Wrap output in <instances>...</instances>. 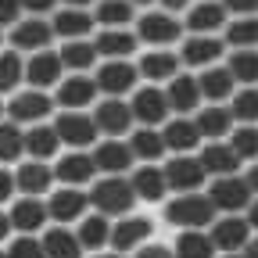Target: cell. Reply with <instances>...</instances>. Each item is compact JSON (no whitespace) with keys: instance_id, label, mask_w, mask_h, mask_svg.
I'll list each match as a JSON object with an SVG mask.
<instances>
[{"instance_id":"cell-52","label":"cell","mask_w":258,"mask_h":258,"mask_svg":"<svg viewBox=\"0 0 258 258\" xmlns=\"http://www.w3.org/2000/svg\"><path fill=\"white\" fill-rule=\"evenodd\" d=\"M247 186H251V190H258V165H251V169H247Z\"/></svg>"},{"instance_id":"cell-36","label":"cell","mask_w":258,"mask_h":258,"mask_svg":"<svg viewBox=\"0 0 258 258\" xmlns=\"http://www.w3.org/2000/svg\"><path fill=\"white\" fill-rule=\"evenodd\" d=\"M93 15L104 29H118L125 22H133V0H101Z\"/></svg>"},{"instance_id":"cell-31","label":"cell","mask_w":258,"mask_h":258,"mask_svg":"<svg viewBox=\"0 0 258 258\" xmlns=\"http://www.w3.org/2000/svg\"><path fill=\"white\" fill-rule=\"evenodd\" d=\"M15 176H18V186H22L25 194L40 198V194L50 186V179H54L57 172H50V169H47V161H25V165H22Z\"/></svg>"},{"instance_id":"cell-49","label":"cell","mask_w":258,"mask_h":258,"mask_svg":"<svg viewBox=\"0 0 258 258\" xmlns=\"http://www.w3.org/2000/svg\"><path fill=\"white\" fill-rule=\"evenodd\" d=\"M54 4H57V0H22V8L32 11V15H47Z\"/></svg>"},{"instance_id":"cell-51","label":"cell","mask_w":258,"mask_h":258,"mask_svg":"<svg viewBox=\"0 0 258 258\" xmlns=\"http://www.w3.org/2000/svg\"><path fill=\"white\" fill-rule=\"evenodd\" d=\"M190 8V0H161V11H169V15H179Z\"/></svg>"},{"instance_id":"cell-29","label":"cell","mask_w":258,"mask_h":258,"mask_svg":"<svg viewBox=\"0 0 258 258\" xmlns=\"http://www.w3.org/2000/svg\"><path fill=\"white\" fill-rule=\"evenodd\" d=\"M97 54H101L97 43H86V40H69L61 47V61H64V69H69V72H90Z\"/></svg>"},{"instance_id":"cell-40","label":"cell","mask_w":258,"mask_h":258,"mask_svg":"<svg viewBox=\"0 0 258 258\" xmlns=\"http://www.w3.org/2000/svg\"><path fill=\"white\" fill-rule=\"evenodd\" d=\"M226 69L233 72L237 83L254 86V83H258V50H233V57H230Z\"/></svg>"},{"instance_id":"cell-54","label":"cell","mask_w":258,"mask_h":258,"mask_svg":"<svg viewBox=\"0 0 258 258\" xmlns=\"http://www.w3.org/2000/svg\"><path fill=\"white\" fill-rule=\"evenodd\" d=\"M247 222H251V226H254V230H258V201L251 205V215H247Z\"/></svg>"},{"instance_id":"cell-2","label":"cell","mask_w":258,"mask_h":258,"mask_svg":"<svg viewBox=\"0 0 258 258\" xmlns=\"http://www.w3.org/2000/svg\"><path fill=\"white\" fill-rule=\"evenodd\" d=\"M215 215V205L212 198H205V194H179V198L165 208V219L172 226H183V230H201V226H208Z\"/></svg>"},{"instance_id":"cell-16","label":"cell","mask_w":258,"mask_h":258,"mask_svg":"<svg viewBox=\"0 0 258 258\" xmlns=\"http://www.w3.org/2000/svg\"><path fill=\"white\" fill-rule=\"evenodd\" d=\"M137 76H140V69H133V64H125V61H108L104 69L97 72V86H101L104 93H111V97H118V93H125V90H133Z\"/></svg>"},{"instance_id":"cell-35","label":"cell","mask_w":258,"mask_h":258,"mask_svg":"<svg viewBox=\"0 0 258 258\" xmlns=\"http://www.w3.org/2000/svg\"><path fill=\"white\" fill-rule=\"evenodd\" d=\"M176 258H215V240L198 230H183L176 237Z\"/></svg>"},{"instance_id":"cell-48","label":"cell","mask_w":258,"mask_h":258,"mask_svg":"<svg viewBox=\"0 0 258 258\" xmlns=\"http://www.w3.org/2000/svg\"><path fill=\"white\" fill-rule=\"evenodd\" d=\"M137 258H176V251H169L165 244H144L137 247Z\"/></svg>"},{"instance_id":"cell-25","label":"cell","mask_w":258,"mask_h":258,"mask_svg":"<svg viewBox=\"0 0 258 258\" xmlns=\"http://www.w3.org/2000/svg\"><path fill=\"white\" fill-rule=\"evenodd\" d=\"M133 186H137V198L140 201H161L165 198V190H169V179H165V172L161 169H154V165H144V169H137L133 172Z\"/></svg>"},{"instance_id":"cell-13","label":"cell","mask_w":258,"mask_h":258,"mask_svg":"<svg viewBox=\"0 0 258 258\" xmlns=\"http://www.w3.org/2000/svg\"><path fill=\"white\" fill-rule=\"evenodd\" d=\"M93 122H97L101 133L122 137L125 129H129V122H133V108H129L125 101H101V104H97V111H93Z\"/></svg>"},{"instance_id":"cell-18","label":"cell","mask_w":258,"mask_h":258,"mask_svg":"<svg viewBox=\"0 0 258 258\" xmlns=\"http://www.w3.org/2000/svg\"><path fill=\"white\" fill-rule=\"evenodd\" d=\"M11 222H15V230H22V233H32V230H40V226L47 222V215H50V208L40 201V198H22L18 205H11Z\"/></svg>"},{"instance_id":"cell-30","label":"cell","mask_w":258,"mask_h":258,"mask_svg":"<svg viewBox=\"0 0 258 258\" xmlns=\"http://www.w3.org/2000/svg\"><path fill=\"white\" fill-rule=\"evenodd\" d=\"M57 147H61V133L54 125H36V129H29V133H25V151L36 161L40 158H54Z\"/></svg>"},{"instance_id":"cell-5","label":"cell","mask_w":258,"mask_h":258,"mask_svg":"<svg viewBox=\"0 0 258 258\" xmlns=\"http://www.w3.org/2000/svg\"><path fill=\"white\" fill-rule=\"evenodd\" d=\"M54 36V25H47L43 18H22L15 29H8V43L15 50H47Z\"/></svg>"},{"instance_id":"cell-44","label":"cell","mask_w":258,"mask_h":258,"mask_svg":"<svg viewBox=\"0 0 258 258\" xmlns=\"http://www.w3.org/2000/svg\"><path fill=\"white\" fill-rule=\"evenodd\" d=\"M233 151L240 154V161L244 158H258V129H251V125H244V129H233Z\"/></svg>"},{"instance_id":"cell-12","label":"cell","mask_w":258,"mask_h":258,"mask_svg":"<svg viewBox=\"0 0 258 258\" xmlns=\"http://www.w3.org/2000/svg\"><path fill=\"white\" fill-rule=\"evenodd\" d=\"M133 115L140 118V122H147V125H158V122H165V115H169V93H161L158 86H144V90H137V97H133Z\"/></svg>"},{"instance_id":"cell-41","label":"cell","mask_w":258,"mask_h":258,"mask_svg":"<svg viewBox=\"0 0 258 258\" xmlns=\"http://www.w3.org/2000/svg\"><path fill=\"white\" fill-rule=\"evenodd\" d=\"M25 76V64H22V57H18V50L11 47V50H4V57H0V90L4 93H11L15 86H18V79Z\"/></svg>"},{"instance_id":"cell-3","label":"cell","mask_w":258,"mask_h":258,"mask_svg":"<svg viewBox=\"0 0 258 258\" xmlns=\"http://www.w3.org/2000/svg\"><path fill=\"white\" fill-rule=\"evenodd\" d=\"M137 36L144 43H154V47H169L183 36V25L176 22V15L169 11H151V15H140L137 22Z\"/></svg>"},{"instance_id":"cell-27","label":"cell","mask_w":258,"mask_h":258,"mask_svg":"<svg viewBox=\"0 0 258 258\" xmlns=\"http://www.w3.org/2000/svg\"><path fill=\"white\" fill-rule=\"evenodd\" d=\"M198 83H201L205 101H226V97H233V86H237L230 69H208V72H201Z\"/></svg>"},{"instance_id":"cell-8","label":"cell","mask_w":258,"mask_h":258,"mask_svg":"<svg viewBox=\"0 0 258 258\" xmlns=\"http://www.w3.org/2000/svg\"><path fill=\"white\" fill-rule=\"evenodd\" d=\"M151 233H154V222L147 215H125L118 226H111V244H115V251L125 254L133 247H144Z\"/></svg>"},{"instance_id":"cell-56","label":"cell","mask_w":258,"mask_h":258,"mask_svg":"<svg viewBox=\"0 0 258 258\" xmlns=\"http://www.w3.org/2000/svg\"><path fill=\"white\" fill-rule=\"evenodd\" d=\"M97 258H122V251H118V254H97Z\"/></svg>"},{"instance_id":"cell-1","label":"cell","mask_w":258,"mask_h":258,"mask_svg":"<svg viewBox=\"0 0 258 258\" xmlns=\"http://www.w3.org/2000/svg\"><path fill=\"white\" fill-rule=\"evenodd\" d=\"M90 201H93V208L101 215H125L133 208V201H137V186H133V179L108 176V179H101L93 186Z\"/></svg>"},{"instance_id":"cell-24","label":"cell","mask_w":258,"mask_h":258,"mask_svg":"<svg viewBox=\"0 0 258 258\" xmlns=\"http://www.w3.org/2000/svg\"><path fill=\"white\" fill-rule=\"evenodd\" d=\"M201 129H198V122H190V118H176V122H169L165 125V147L169 151H179V154H186V151H194L201 144Z\"/></svg>"},{"instance_id":"cell-26","label":"cell","mask_w":258,"mask_h":258,"mask_svg":"<svg viewBox=\"0 0 258 258\" xmlns=\"http://www.w3.org/2000/svg\"><path fill=\"white\" fill-rule=\"evenodd\" d=\"M93 158H97V169H104V172H122V169H129V161H133L137 154H133V147L129 144H118V140H104L101 147L93 151Z\"/></svg>"},{"instance_id":"cell-28","label":"cell","mask_w":258,"mask_h":258,"mask_svg":"<svg viewBox=\"0 0 258 258\" xmlns=\"http://www.w3.org/2000/svg\"><path fill=\"white\" fill-rule=\"evenodd\" d=\"M226 22V8L222 4H212V0H205V4L190 8V18H186V29L198 32V36H208L212 29H219Z\"/></svg>"},{"instance_id":"cell-50","label":"cell","mask_w":258,"mask_h":258,"mask_svg":"<svg viewBox=\"0 0 258 258\" xmlns=\"http://www.w3.org/2000/svg\"><path fill=\"white\" fill-rule=\"evenodd\" d=\"M15 183H18V176L15 172H4V176H0V198H11V190H15Z\"/></svg>"},{"instance_id":"cell-34","label":"cell","mask_w":258,"mask_h":258,"mask_svg":"<svg viewBox=\"0 0 258 258\" xmlns=\"http://www.w3.org/2000/svg\"><path fill=\"white\" fill-rule=\"evenodd\" d=\"M93 43H97V50H101L104 57H115V61H122L125 54H133V47H137L133 32H125V29H104Z\"/></svg>"},{"instance_id":"cell-14","label":"cell","mask_w":258,"mask_h":258,"mask_svg":"<svg viewBox=\"0 0 258 258\" xmlns=\"http://www.w3.org/2000/svg\"><path fill=\"white\" fill-rule=\"evenodd\" d=\"M222 47L215 36H190L179 50V61L183 64H194V69H212V64L222 57Z\"/></svg>"},{"instance_id":"cell-39","label":"cell","mask_w":258,"mask_h":258,"mask_svg":"<svg viewBox=\"0 0 258 258\" xmlns=\"http://www.w3.org/2000/svg\"><path fill=\"white\" fill-rule=\"evenodd\" d=\"M129 147H133L137 158L154 161V158H161V151H165V133H158V129H137Z\"/></svg>"},{"instance_id":"cell-15","label":"cell","mask_w":258,"mask_h":258,"mask_svg":"<svg viewBox=\"0 0 258 258\" xmlns=\"http://www.w3.org/2000/svg\"><path fill=\"white\" fill-rule=\"evenodd\" d=\"M57 179L61 183H69V186H83V183H90L93 179V172H97V158L93 154H83V151H72V154H64L61 161H57Z\"/></svg>"},{"instance_id":"cell-58","label":"cell","mask_w":258,"mask_h":258,"mask_svg":"<svg viewBox=\"0 0 258 258\" xmlns=\"http://www.w3.org/2000/svg\"><path fill=\"white\" fill-rule=\"evenodd\" d=\"M230 258H237V254H230Z\"/></svg>"},{"instance_id":"cell-22","label":"cell","mask_w":258,"mask_h":258,"mask_svg":"<svg viewBox=\"0 0 258 258\" xmlns=\"http://www.w3.org/2000/svg\"><path fill=\"white\" fill-rule=\"evenodd\" d=\"M169 104L179 111V115H190L194 108L201 104V83L198 79H190V76H176L169 79Z\"/></svg>"},{"instance_id":"cell-42","label":"cell","mask_w":258,"mask_h":258,"mask_svg":"<svg viewBox=\"0 0 258 258\" xmlns=\"http://www.w3.org/2000/svg\"><path fill=\"white\" fill-rule=\"evenodd\" d=\"M233 118H240L244 125H251V122H258V90L254 86H244L237 97H233Z\"/></svg>"},{"instance_id":"cell-45","label":"cell","mask_w":258,"mask_h":258,"mask_svg":"<svg viewBox=\"0 0 258 258\" xmlns=\"http://www.w3.org/2000/svg\"><path fill=\"white\" fill-rule=\"evenodd\" d=\"M8 258H47L43 240H32V237H15L8 244Z\"/></svg>"},{"instance_id":"cell-23","label":"cell","mask_w":258,"mask_h":258,"mask_svg":"<svg viewBox=\"0 0 258 258\" xmlns=\"http://www.w3.org/2000/svg\"><path fill=\"white\" fill-rule=\"evenodd\" d=\"M176 72H179V54H172L165 47L140 57V76H147V79H176Z\"/></svg>"},{"instance_id":"cell-9","label":"cell","mask_w":258,"mask_h":258,"mask_svg":"<svg viewBox=\"0 0 258 258\" xmlns=\"http://www.w3.org/2000/svg\"><path fill=\"white\" fill-rule=\"evenodd\" d=\"M61 72H64V61H61V54H50V50H36L32 61L25 64V79L36 90L61 86Z\"/></svg>"},{"instance_id":"cell-7","label":"cell","mask_w":258,"mask_h":258,"mask_svg":"<svg viewBox=\"0 0 258 258\" xmlns=\"http://www.w3.org/2000/svg\"><path fill=\"white\" fill-rule=\"evenodd\" d=\"M208 198L222 212H240V208H247L251 186H247V179H237V176H219L208 190Z\"/></svg>"},{"instance_id":"cell-17","label":"cell","mask_w":258,"mask_h":258,"mask_svg":"<svg viewBox=\"0 0 258 258\" xmlns=\"http://www.w3.org/2000/svg\"><path fill=\"white\" fill-rule=\"evenodd\" d=\"M93 22H97V15H86L83 8H64L54 15V32L64 40H86L93 32Z\"/></svg>"},{"instance_id":"cell-55","label":"cell","mask_w":258,"mask_h":258,"mask_svg":"<svg viewBox=\"0 0 258 258\" xmlns=\"http://www.w3.org/2000/svg\"><path fill=\"white\" fill-rule=\"evenodd\" d=\"M247 258H258V237H254V240H247Z\"/></svg>"},{"instance_id":"cell-46","label":"cell","mask_w":258,"mask_h":258,"mask_svg":"<svg viewBox=\"0 0 258 258\" xmlns=\"http://www.w3.org/2000/svg\"><path fill=\"white\" fill-rule=\"evenodd\" d=\"M18 11H22V0H0V22L8 29L18 25Z\"/></svg>"},{"instance_id":"cell-32","label":"cell","mask_w":258,"mask_h":258,"mask_svg":"<svg viewBox=\"0 0 258 258\" xmlns=\"http://www.w3.org/2000/svg\"><path fill=\"white\" fill-rule=\"evenodd\" d=\"M43 247H47V258H79L83 240H79V233H69L64 226H57V230H47Z\"/></svg>"},{"instance_id":"cell-37","label":"cell","mask_w":258,"mask_h":258,"mask_svg":"<svg viewBox=\"0 0 258 258\" xmlns=\"http://www.w3.org/2000/svg\"><path fill=\"white\" fill-rule=\"evenodd\" d=\"M226 43H233L237 50H254L258 47V15L237 18L230 29H226Z\"/></svg>"},{"instance_id":"cell-6","label":"cell","mask_w":258,"mask_h":258,"mask_svg":"<svg viewBox=\"0 0 258 258\" xmlns=\"http://www.w3.org/2000/svg\"><path fill=\"white\" fill-rule=\"evenodd\" d=\"M205 176H208V169L201 165V158H172L165 165L169 190H179V194H194L205 183Z\"/></svg>"},{"instance_id":"cell-47","label":"cell","mask_w":258,"mask_h":258,"mask_svg":"<svg viewBox=\"0 0 258 258\" xmlns=\"http://www.w3.org/2000/svg\"><path fill=\"white\" fill-rule=\"evenodd\" d=\"M222 8L240 15V18H247V15H258V0H222Z\"/></svg>"},{"instance_id":"cell-57","label":"cell","mask_w":258,"mask_h":258,"mask_svg":"<svg viewBox=\"0 0 258 258\" xmlns=\"http://www.w3.org/2000/svg\"><path fill=\"white\" fill-rule=\"evenodd\" d=\"M133 4H151V0H133Z\"/></svg>"},{"instance_id":"cell-10","label":"cell","mask_w":258,"mask_h":258,"mask_svg":"<svg viewBox=\"0 0 258 258\" xmlns=\"http://www.w3.org/2000/svg\"><path fill=\"white\" fill-rule=\"evenodd\" d=\"M97 79H86L83 72H76L72 79H61V86H57V104L64 108V111H83L93 97H97Z\"/></svg>"},{"instance_id":"cell-20","label":"cell","mask_w":258,"mask_h":258,"mask_svg":"<svg viewBox=\"0 0 258 258\" xmlns=\"http://www.w3.org/2000/svg\"><path fill=\"white\" fill-rule=\"evenodd\" d=\"M247 226H251V222L230 215V219H219V222L212 226L208 237H212L215 247H222V251H240V247H247Z\"/></svg>"},{"instance_id":"cell-21","label":"cell","mask_w":258,"mask_h":258,"mask_svg":"<svg viewBox=\"0 0 258 258\" xmlns=\"http://www.w3.org/2000/svg\"><path fill=\"white\" fill-rule=\"evenodd\" d=\"M201 165H205L208 172H215V176H233L237 165H240V154L233 151V144L215 140V144H208V147L201 151Z\"/></svg>"},{"instance_id":"cell-43","label":"cell","mask_w":258,"mask_h":258,"mask_svg":"<svg viewBox=\"0 0 258 258\" xmlns=\"http://www.w3.org/2000/svg\"><path fill=\"white\" fill-rule=\"evenodd\" d=\"M22 151H25V137L18 133L15 122H4V129H0V158H4V161H15Z\"/></svg>"},{"instance_id":"cell-33","label":"cell","mask_w":258,"mask_h":258,"mask_svg":"<svg viewBox=\"0 0 258 258\" xmlns=\"http://www.w3.org/2000/svg\"><path fill=\"white\" fill-rule=\"evenodd\" d=\"M194 122H198V129H201L205 137L222 140V137L233 129V111H230V108H219V104H212V108H205V111H201L198 118H194Z\"/></svg>"},{"instance_id":"cell-4","label":"cell","mask_w":258,"mask_h":258,"mask_svg":"<svg viewBox=\"0 0 258 258\" xmlns=\"http://www.w3.org/2000/svg\"><path fill=\"white\" fill-rule=\"evenodd\" d=\"M54 129L61 133V144H69L72 151L90 147L97 140V133H101L97 122H93V115H83V111H61L57 122H54Z\"/></svg>"},{"instance_id":"cell-53","label":"cell","mask_w":258,"mask_h":258,"mask_svg":"<svg viewBox=\"0 0 258 258\" xmlns=\"http://www.w3.org/2000/svg\"><path fill=\"white\" fill-rule=\"evenodd\" d=\"M90 4H93V0H64V8H83V11H86Z\"/></svg>"},{"instance_id":"cell-19","label":"cell","mask_w":258,"mask_h":258,"mask_svg":"<svg viewBox=\"0 0 258 258\" xmlns=\"http://www.w3.org/2000/svg\"><path fill=\"white\" fill-rule=\"evenodd\" d=\"M47 208H50V219H57V222H72V219H79V215L86 212V194L76 190V186L54 190Z\"/></svg>"},{"instance_id":"cell-11","label":"cell","mask_w":258,"mask_h":258,"mask_svg":"<svg viewBox=\"0 0 258 258\" xmlns=\"http://www.w3.org/2000/svg\"><path fill=\"white\" fill-rule=\"evenodd\" d=\"M50 108H54V101L43 90H29V93H15L11 97L8 115H11V122H40V118L50 115Z\"/></svg>"},{"instance_id":"cell-38","label":"cell","mask_w":258,"mask_h":258,"mask_svg":"<svg viewBox=\"0 0 258 258\" xmlns=\"http://www.w3.org/2000/svg\"><path fill=\"white\" fill-rule=\"evenodd\" d=\"M79 240H83V247H90V251L104 247V240H111L108 215H86V219L79 222Z\"/></svg>"}]
</instances>
